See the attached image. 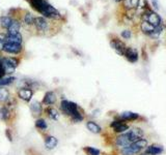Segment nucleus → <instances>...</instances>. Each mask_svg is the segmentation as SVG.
<instances>
[{"mask_svg":"<svg viewBox=\"0 0 166 155\" xmlns=\"http://www.w3.org/2000/svg\"><path fill=\"white\" fill-rule=\"evenodd\" d=\"M29 4L33 10L42 14L46 18L50 19H60V14L55 7H53L50 3H48L46 0H28Z\"/></svg>","mask_w":166,"mask_h":155,"instance_id":"obj_1","label":"nucleus"},{"mask_svg":"<svg viewBox=\"0 0 166 155\" xmlns=\"http://www.w3.org/2000/svg\"><path fill=\"white\" fill-rule=\"evenodd\" d=\"M60 108L62 110V112L64 114L68 115L74 122H80V121L83 120V115L81 109L79 108L76 103H72V101L68 100H62L60 103Z\"/></svg>","mask_w":166,"mask_h":155,"instance_id":"obj_2","label":"nucleus"},{"mask_svg":"<svg viewBox=\"0 0 166 155\" xmlns=\"http://www.w3.org/2000/svg\"><path fill=\"white\" fill-rule=\"evenodd\" d=\"M115 1H121V0H115Z\"/></svg>","mask_w":166,"mask_h":155,"instance_id":"obj_37","label":"nucleus"},{"mask_svg":"<svg viewBox=\"0 0 166 155\" xmlns=\"http://www.w3.org/2000/svg\"><path fill=\"white\" fill-rule=\"evenodd\" d=\"M32 94H33V91L30 88H22L20 89L18 92L19 97L25 101H29L31 99V97H32Z\"/></svg>","mask_w":166,"mask_h":155,"instance_id":"obj_14","label":"nucleus"},{"mask_svg":"<svg viewBox=\"0 0 166 155\" xmlns=\"http://www.w3.org/2000/svg\"><path fill=\"white\" fill-rule=\"evenodd\" d=\"M163 152V147L159 145H151L145 149V154L147 155H159Z\"/></svg>","mask_w":166,"mask_h":155,"instance_id":"obj_15","label":"nucleus"},{"mask_svg":"<svg viewBox=\"0 0 166 155\" xmlns=\"http://www.w3.org/2000/svg\"><path fill=\"white\" fill-rule=\"evenodd\" d=\"M142 21H147L150 24H151L155 27L161 26V18L159 17V15L155 12H151V10H147L143 16H142Z\"/></svg>","mask_w":166,"mask_h":155,"instance_id":"obj_3","label":"nucleus"},{"mask_svg":"<svg viewBox=\"0 0 166 155\" xmlns=\"http://www.w3.org/2000/svg\"><path fill=\"white\" fill-rule=\"evenodd\" d=\"M151 2H153V6L155 7V10H158V2H157V0H151Z\"/></svg>","mask_w":166,"mask_h":155,"instance_id":"obj_34","label":"nucleus"},{"mask_svg":"<svg viewBox=\"0 0 166 155\" xmlns=\"http://www.w3.org/2000/svg\"><path fill=\"white\" fill-rule=\"evenodd\" d=\"M125 57L129 62L135 63V62H137V60H138V52H137L134 48L127 47L126 52H125Z\"/></svg>","mask_w":166,"mask_h":155,"instance_id":"obj_8","label":"nucleus"},{"mask_svg":"<svg viewBox=\"0 0 166 155\" xmlns=\"http://www.w3.org/2000/svg\"><path fill=\"white\" fill-rule=\"evenodd\" d=\"M35 126L39 129H42V130H44V129L47 128V123H46V121L44 119H39V120H36Z\"/></svg>","mask_w":166,"mask_h":155,"instance_id":"obj_28","label":"nucleus"},{"mask_svg":"<svg viewBox=\"0 0 166 155\" xmlns=\"http://www.w3.org/2000/svg\"><path fill=\"white\" fill-rule=\"evenodd\" d=\"M117 118H118V120L126 122V121H134V120L138 119L139 115L136 114V113H132V112H125V113H122Z\"/></svg>","mask_w":166,"mask_h":155,"instance_id":"obj_13","label":"nucleus"},{"mask_svg":"<svg viewBox=\"0 0 166 155\" xmlns=\"http://www.w3.org/2000/svg\"><path fill=\"white\" fill-rule=\"evenodd\" d=\"M6 43L10 44H22V35L19 33H15V34H6Z\"/></svg>","mask_w":166,"mask_h":155,"instance_id":"obj_16","label":"nucleus"},{"mask_svg":"<svg viewBox=\"0 0 166 155\" xmlns=\"http://www.w3.org/2000/svg\"><path fill=\"white\" fill-rule=\"evenodd\" d=\"M122 37L125 39H130L131 38V31L130 30H124L122 32Z\"/></svg>","mask_w":166,"mask_h":155,"instance_id":"obj_32","label":"nucleus"},{"mask_svg":"<svg viewBox=\"0 0 166 155\" xmlns=\"http://www.w3.org/2000/svg\"><path fill=\"white\" fill-rule=\"evenodd\" d=\"M6 53H10V54H19L22 51V46L19 44H10L6 43L4 45V49Z\"/></svg>","mask_w":166,"mask_h":155,"instance_id":"obj_10","label":"nucleus"},{"mask_svg":"<svg viewBox=\"0 0 166 155\" xmlns=\"http://www.w3.org/2000/svg\"><path fill=\"white\" fill-rule=\"evenodd\" d=\"M86 127L90 132H93V134H101V131H102V128L100 127L96 122H93V121H87Z\"/></svg>","mask_w":166,"mask_h":155,"instance_id":"obj_18","label":"nucleus"},{"mask_svg":"<svg viewBox=\"0 0 166 155\" xmlns=\"http://www.w3.org/2000/svg\"><path fill=\"white\" fill-rule=\"evenodd\" d=\"M6 137L8 138V140L11 141L13 139H11V134H10V129H6Z\"/></svg>","mask_w":166,"mask_h":155,"instance_id":"obj_35","label":"nucleus"},{"mask_svg":"<svg viewBox=\"0 0 166 155\" xmlns=\"http://www.w3.org/2000/svg\"><path fill=\"white\" fill-rule=\"evenodd\" d=\"M31 111L34 115H39L42 113V105L39 101H34L31 105Z\"/></svg>","mask_w":166,"mask_h":155,"instance_id":"obj_22","label":"nucleus"},{"mask_svg":"<svg viewBox=\"0 0 166 155\" xmlns=\"http://www.w3.org/2000/svg\"><path fill=\"white\" fill-rule=\"evenodd\" d=\"M110 46L112 47V49L115 51L118 55L121 56H125V52H126V49H127V47H126V45L122 43V41H119V39H111L110 41Z\"/></svg>","mask_w":166,"mask_h":155,"instance_id":"obj_6","label":"nucleus"},{"mask_svg":"<svg viewBox=\"0 0 166 155\" xmlns=\"http://www.w3.org/2000/svg\"><path fill=\"white\" fill-rule=\"evenodd\" d=\"M5 44H6V34L0 33V51H3Z\"/></svg>","mask_w":166,"mask_h":155,"instance_id":"obj_30","label":"nucleus"},{"mask_svg":"<svg viewBox=\"0 0 166 155\" xmlns=\"http://www.w3.org/2000/svg\"><path fill=\"white\" fill-rule=\"evenodd\" d=\"M34 19L35 18H33V16L31 15V14L27 13L26 15L24 16V23L27 25H32L34 24Z\"/></svg>","mask_w":166,"mask_h":155,"instance_id":"obj_26","label":"nucleus"},{"mask_svg":"<svg viewBox=\"0 0 166 155\" xmlns=\"http://www.w3.org/2000/svg\"><path fill=\"white\" fill-rule=\"evenodd\" d=\"M131 141L129 140V138L127 137V134H121L118 136L115 139V146L117 147H121V148H125V147H128V146L131 145Z\"/></svg>","mask_w":166,"mask_h":155,"instance_id":"obj_11","label":"nucleus"},{"mask_svg":"<svg viewBox=\"0 0 166 155\" xmlns=\"http://www.w3.org/2000/svg\"><path fill=\"white\" fill-rule=\"evenodd\" d=\"M55 101H56V95L54 94V92L49 91L45 94L44 99H43V103H44V105L51 106L53 105V103H55Z\"/></svg>","mask_w":166,"mask_h":155,"instance_id":"obj_17","label":"nucleus"},{"mask_svg":"<svg viewBox=\"0 0 166 155\" xmlns=\"http://www.w3.org/2000/svg\"><path fill=\"white\" fill-rule=\"evenodd\" d=\"M132 144L133 145H135L136 147H138L139 149H141V150L147 148V139H140V140L136 141V142H134Z\"/></svg>","mask_w":166,"mask_h":155,"instance_id":"obj_23","label":"nucleus"},{"mask_svg":"<svg viewBox=\"0 0 166 155\" xmlns=\"http://www.w3.org/2000/svg\"><path fill=\"white\" fill-rule=\"evenodd\" d=\"M87 153V155H100V151L98 149L93 148V147H85L83 149Z\"/></svg>","mask_w":166,"mask_h":155,"instance_id":"obj_27","label":"nucleus"},{"mask_svg":"<svg viewBox=\"0 0 166 155\" xmlns=\"http://www.w3.org/2000/svg\"><path fill=\"white\" fill-rule=\"evenodd\" d=\"M111 127L113 128V131L115 132V134H124L129 129V125L127 123H124V121H113L112 123H111Z\"/></svg>","mask_w":166,"mask_h":155,"instance_id":"obj_7","label":"nucleus"},{"mask_svg":"<svg viewBox=\"0 0 166 155\" xmlns=\"http://www.w3.org/2000/svg\"><path fill=\"white\" fill-rule=\"evenodd\" d=\"M57 143H58V141H57V139L55 137H48L47 139H46L45 141V146L47 149H49V150H51V149H54L57 146Z\"/></svg>","mask_w":166,"mask_h":155,"instance_id":"obj_19","label":"nucleus"},{"mask_svg":"<svg viewBox=\"0 0 166 155\" xmlns=\"http://www.w3.org/2000/svg\"><path fill=\"white\" fill-rule=\"evenodd\" d=\"M34 26H35V28L39 31L45 32V31H47L48 29V22L47 20L43 18V17H36V18L34 19Z\"/></svg>","mask_w":166,"mask_h":155,"instance_id":"obj_9","label":"nucleus"},{"mask_svg":"<svg viewBox=\"0 0 166 155\" xmlns=\"http://www.w3.org/2000/svg\"><path fill=\"white\" fill-rule=\"evenodd\" d=\"M141 151H142L141 149H139L138 147H136L135 145L131 144V145L128 146V147L122 148L121 154L122 155H137V154H139Z\"/></svg>","mask_w":166,"mask_h":155,"instance_id":"obj_12","label":"nucleus"},{"mask_svg":"<svg viewBox=\"0 0 166 155\" xmlns=\"http://www.w3.org/2000/svg\"><path fill=\"white\" fill-rule=\"evenodd\" d=\"M21 28V24H20L19 21L17 20H14L13 23L10 26V28L7 29V33L8 34H15V33H19V30Z\"/></svg>","mask_w":166,"mask_h":155,"instance_id":"obj_20","label":"nucleus"},{"mask_svg":"<svg viewBox=\"0 0 166 155\" xmlns=\"http://www.w3.org/2000/svg\"><path fill=\"white\" fill-rule=\"evenodd\" d=\"M8 117V110L6 108L0 109V118L3 120H6Z\"/></svg>","mask_w":166,"mask_h":155,"instance_id":"obj_31","label":"nucleus"},{"mask_svg":"<svg viewBox=\"0 0 166 155\" xmlns=\"http://www.w3.org/2000/svg\"><path fill=\"white\" fill-rule=\"evenodd\" d=\"M0 75L4 76V68H3V62H2V58H0Z\"/></svg>","mask_w":166,"mask_h":155,"instance_id":"obj_33","label":"nucleus"},{"mask_svg":"<svg viewBox=\"0 0 166 155\" xmlns=\"http://www.w3.org/2000/svg\"><path fill=\"white\" fill-rule=\"evenodd\" d=\"M47 114L51 119H53V120L58 119V112H57L54 108H48L47 109Z\"/></svg>","mask_w":166,"mask_h":155,"instance_id":"obj_24","label":"nucleus"},{"mask_svg":"<svg viewBox=\"0 0 166 155\" xmlns=\"http://www.w3.org/2000/svg\"><path fill=\"white\" fill-rule=\"evenodd\" d=\"M2 62L5 74H13L18 65V61L14 58H2Z\"/></svg>","mask_w":166,"mask_h":155,"instance_id":"obj_4","label":"nucleus"},{"mask_svg":"<svg viewBox=\"0 0 166 155\" xmlns=\"http://www.w3.org/2000/svg\"><path fill=\"white\" fill-rule=\"evenodd\" d=\"M16 79L14 77H10V78H5V79H0V86H5L8 85V84L13 83Z\"/></svg>","mask_w":166,"mask_h":155,"instance_id":"obj_29","label":"nucleus"},{"mask_svg":"<svg viewBox=\"0 0 166 155\" xmlns=\"http://www.w3.org/2000/svg\"><path fill=\"white\" fill-rule=\"evenodd\" d=\"M8 98V91L4 87H0V103H3Z\"/></svg>","mask_w":166,"mask_h":155,"instance_id":"obj_25","label":"nucleus"},{"mask_svg":"<svg viewBox=\"0 0 166 155\" xmlns=\"http://www.w3.org/2000/svg\"><path fill=\"white\" fill-rule=\"evenodd\" d=\"M2 78H3V76H2V75H0V79H2Z\"/></svg>","mask_w":166,"mask_h":155,"instance_id":"obj_36","label":"nucleus"},{"mask_svg":"<svg viewBox=\"0 0 166 155\" xmlns=\"http://www.w3.org/2000/svg\"><path fill=\"white\" fill-rule=\"evenodd\" d=\"M127 137L129 138V140L131 141V143H134L136 141H138L140 139H142L144 134V131L143 129H141L140 127H133L131 130H129L126 132Z\"/></svg>","mask_w":166,"mask_h":155,"instance_id":"obj_5","label":"nucleus"},{"mask_svg":"<svg viewBox=\"0 0 166 155\" xmlns=\"http://www.w3.org/2000/svg\"><path fill=\"white\" fill-rule=\"evenodd\" d=\"M13 21H14V19H11L10 17H8V16L1 17V18H0V25H1L2 28H4V29L7 30L11 25V23H13Z\"/></svg>","mask_w":166,"mask_h":155,"instance_id":"obj_21","label":"nucleus"},{"mask_svg":"<svg viewBox=\"0 0 166 155\" xmlns=\"http://www.w3.org/2000/svg\"><path fill=\"white\" fill-rule=\"evenodd\" d=\"M144 155H147V154H144Z\"/></svg>","mask_w":166,"mask_h":155,"instance_id":"obj_38","label":"nucleus"}]
</instances>
